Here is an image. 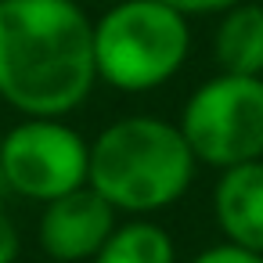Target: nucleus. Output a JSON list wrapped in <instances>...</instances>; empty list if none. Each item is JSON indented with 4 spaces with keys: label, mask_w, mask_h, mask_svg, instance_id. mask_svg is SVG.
Returning a JSON list of instances; mask_svg holds the SVG:
<instances>
[{
    "label": "nucleus",
    "mask_w": 263,
    "mask_h": 263,
    "mask_svg": "<svg viewBox=\"0 0 263 263\" xmlns=\"http://www.w3.org/2000/svg\"><path fill=\"white\" fill-rule=\"evenodd\" d=\"M94 83V22L76 0H0V98L11 108L62 119Z\"/></svg>",
    "instance_id": "obj_1"
},
{
    "label": "nucleus",
    "mask_w": 263,
    "mask_h": 263,
    "mask_svg": "<svg viewBox=\"0 0 263 263\" xmlns=\"http://www.w3.org/2000/svg\"><path fill=\"white\" fill-rule=\"evenodd\" d=\"M198 159L180 126L159 116H123L90 141L87 184L126 216H155L195 184Z\"/></svg>",
    "instance_id": "obj_2"
},
{
    "label": "nucleus",
    "mask_w": 263,
    "mask_h": 263,
    "mask_svg": "<svg viewBox=\"0 0 263 263\" xmlns=\"http://www.w3.org/2000/svg\"><path fill=\"white\" fill-rule=\"evenodd\" d=\"M191 54V26L159 0H119L94 22L98 80L123 94L166 87Z\"/></svg>",
    "instance_id": "obj_3"
},
{
    "label": "nucleus",
    "mask_w": 263,
    "mask_h": 263,
    "mask_svg": "<svg viewBox=\"0 0 263 263\" xmlns=\"http://www.w3.org/2000/svg\"><path fill=\"white\" fill-rule=\"evenodd\" d=\"M198 166L231 170L263 159V76L216 72L202 80L177 119Z\"/></svg>",
    "instance_id": "obj_4"
},
{
    "label": "nucleus",
    "mask_w": 263,
    "mask_h": 263,
    "mask_svg": "<svg viewBox=\"0 0 263 263\" xmlns=\"http://www.w3.org/2000/svg\"><path fill=\"white\" fill-rule=\"evenodd\" d=\"M0 170L8 191L47 205L87 184L90 141L58 116H26L0 137Z\"/></svg>",
    "instance_id": "obj_5"
},
{
    "label": "nucleus",
    "mask_w": 263,
    "mask_h": 263,
    "mask_svg": "<svg viewBox=\"0 0 263 263\" xmlns=\"http://www.w3.org/2000/svg\"><path fill=\"white\" fill-rule=\"evenodd\" d=\"M119 213L90 187H76L44 205L36 223V241L54 263H83L101 252V245L119 227Z\"/></svg>",
    "instance_id": "obj_6"
},
{
    "label": "nucleus",
    "mask_w": 263,
    "mask_h": 263,
    "mask_svg": "<svg viewBox=\"0 0 263 263\" xmlns=\"http://www.w3.org/2000/svg\"><path fill=\"white\" fill-rule=\"evenodd\" d=\"M213 220L223 241L263 256V159L220 170L213 184Z\"/></svg>",
    "instance_id": "obj_7"
},
{
    "label": "nucleus",
    "mask_w": 263,
    "mask_h": 263,
    "mask_svg": "<svg viewBox=\"0 0 263 263\" xmlns=\"http://www.w3.org/2000/svg\"><path fill=\"white\" fill-rule=\"evenodd\" d=\"M213 58L220 72L263 76V4L238 0V4L216 15Z\"/></svg>",
    "instance_id": "obj_8"
},
{
    "label": "nucleus",
    "mask_w": 263,
    "mask_h": 263,
    "mask_svg": "<svg viewBox=\"0 0 263 263\" xmlns=\"http://www.w3.org/2000/svg\"><path fill=\"white\" fill-rule=\"evenodd\" d=\"M90 263H177V245L166 227L148 216H130L112 231Z\"/></svg>",
    "instance_id": "obj_9"
},
{
    "label": "nucleus",
    "mask_w": 263,
    "mask_h": 263,
    "mask_svg": "<svg viewBox=\"0 0 263 263\" xmlns=\"http://www.w3.org/2000/svg\"><path fill=\"white\" fill-rule=\"evenodd\" d=\"M187 263H263V256L249 252L241 245H231V241H216V245H205L202 252H195Z\"/></svg>",
    "instance_id": "obj_10"
},
{
    "label": "nucleus",
    "mask_w": 263,
    "mask_h": 263,
    "mask_svg": "<svg viewBox=\"0 0 263 263\" xmlns=\"http://www.w3.org/2000/svg\"><path fill=\"white\" fill-rule=\"evenodd\" d=\"M159 4L180 11L184 18H202V15H220V11H227L231 4H238V0H159Z\"/></svg>",
    "instance_id": "obj_11"
},
{
    "label": "nucleus",
    "mask_w": 263,
    "mask_h": 263,
    "mask_svg": "<svg viewBox=\"0 0 263 263\" xmlns=\"http://www.w3.org/2000/svg\"><path fill=\"white\" fill-rule=\"evenodd\" d=\"M18 249H22L18 227H15V220L4 209H0V263H15L18 259Z\"/></svg>",
    "instance_id": "obj_12"
},
{
    "label": "nucleus",
    "mask_w": 263,
    "mask_h": 263,
    "mask_svg": "<svg viewBox=\"0 0 263 263\" xmlns=\"http://www.w3.org/2000/svg\"><path fill=\"white\" fill-rule=\"evenodd\" d=\"M8 191V180H4V170H0V195H4Z\"/></svg>",
    "instance_id": "obj_13"
},
{
    "label": "nucleus",
    "mask_w": 263,
    "mask_h": 263,
    "mask_svg": "<svg viewBox=\"0 0 263 263\" xmlns=\"http://www.w3.org/2000/svg\"><path fill=\"white\" fill-rule=\"evenodd\" d=\"M256 4H263V0H256Z\"/></svg>",
    "instance_id": "obj_14"
}]
</instances>
